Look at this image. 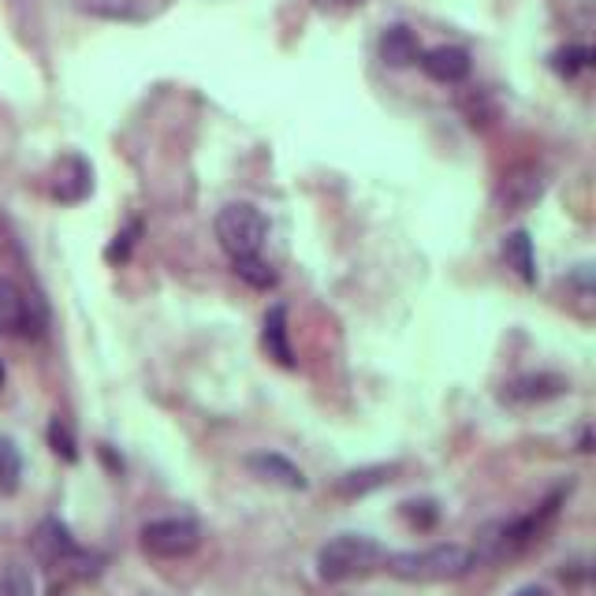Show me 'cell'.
I'll list each match as a JSON object with an SVG mask.
<instances>
[{
  "instance_id": "6da1fadb",
  "label": "cell",
  "mask_w": 596,
  "mask_h": 596,
  "mask_svg": "<svg viewBox=\"0 0 596 596\" xmlns=\"http://www.w3.org/2000/svg\"><path fill=\"white\" fill-rule=\"evenodd\" d=\"M567 492H571V489H556L548 500L537 503V511L522 514V518L489 522V526L481 529V537H477V548H469L477 563H481V559H485V563H500V559L522 556L529 545H537V540L548 533V526L556 522V514L567 500Z\"/></svg>"
},
{
  "instance_id": "7a4b0ae2",
  "label": "cell",
  "mask_w": 596,
  "mask_h": 596,
  "mask_svg": "<svg viewBox=\"0 0 596 596\" xmlns=\"http://www.w3.org/2000/svg\"><path fill=\"white\" fill-rule=\"evenodd\" d=\"M477 567L474 552L466 545H432L418 552H388L384 571L400 582H458Z\"/></svg>"
},
{
  "instance_id": "3957f363",
  "label": "cell",
  "mask_w": 596,
  "mask_h": 596,
  "mask_svg": "<svg viewBox=\"0 0 596 596\" xmlns=\"http://www.w3.org/2000/svg\"><path fill=\"white\" fill-rule=\"evenodd\" d=\"M384 548L373 537H366V533H343V537H332L318 552V574L321 582L332 585L350 582V577H366L377 567H384Z\"/></svg>"
},
{
  "instance_id": "277c9868",
  "label": "cell",
  "mask_w": 596,
  "mask_h": 596,
  "mask_svg": "<svg viewBox=\"0 0 596 596\" xmlns=\"http://www.w3.org/2000/svg\"><path fill=\"white\" fill-rule=\"evenodd\" d=\"M269 235V220L258 205L250 202H231L216 213V239L228 250V258H250L261 254Z\"/></svg>"
},
{
  "instance_id": "5b68a950",
  "label": "cell",
  "mask_w": 596,
  "mask_h": 596,
  "mask_svg": "<svg viewBox=\"0 0 596 596\" xmlns=\"http://www.w3.org/2000/svg\"><path fill=\"white\" fill-rule=\"evenodd\" d=\"M139 545H142V552L153 559H183V556L198 552V545H202V522L187 518V514L146 522L139 533Z\"/></svg>"
},
{
  "instance_id": "8992f818",
  "label": "cell",
  "mask_w": 596,
  "mask_h": 596,
  "mask_svg": "<svg viewBox=\"0 0 596 596\" xmlns=\"http://www.w3.org/2000/svg\"><path fill=\"white\" fill-rule=\"evenodd\" d=\"M548 191V171L533 160H522V165H511L496 183V210L500 213H526L545 198Z\"/></svg>"
},
{
  "instance_id": "52a82bcc",
  "label": "cell",
  "mask_w": 596,
  "mask_h": 596,
  "mask_svg": "<svg viewBox=\"0 0 596 596\" xmlns=\"http://www.w3.org/2000/svg\"><path fill=\"white\" fill-rule=\"evenodd\" d=\"M41 324L45 321L34 310L31 295H23V287L12 284V279H0V336L38 339Z\"/></svg>"
},
{
  "instance_id": "ba28073f",
  "label": "cell",
  "mask_w": 596,
  "mask_h": 596,
  "mask_svg": "<svg viewBox=\"0 0 596 596\" xmlns=\"http://www.w3.org/2000/svg\"><path fill=\"white\" fill-rule=\"evenodd\" d=\"M567 377L559 373H526V377H514V381L503 384L500 403L508 406H533V403H548L556 395L567 392Z\"/></svg>"
},
{
  "instance_id": "9c48e42d",
  "label": "cell",
  "mask_w": 596,
  "mask_h": 596,
  "mask_svg": "<svg viewBox=\"0 0 596 596\" xmlns=\"http://www.w3.org/2000/svg\"><path fill=\"white\" fill-rule=\"evenodd\" d=\"M247 469L265 485H276V489L287 492H302L306 489V474L298 469L291 458L276 455V451H258V455L247 458Z\"/></svg>"
},
{
  "instance_id": "30bf717a",
  "label": "cell",
  "mask_w": 596,
  "mask_h": 596,
  "mask_svg": "<svg viewBox=\"0 0 596 596\" xmlns=\"http://www.w3.org/2000/svg\"><path fill=\"white\" fill-rule=\"evenodd\" d=\"M34 556L41 559L45 567H64L71 556H75V537L60 518H45L31 537Z\"/></svg>"
},
{
  "instance_id": "8fae6325",
  "label": "cell",
  "mask_w": 596,
  "mask_h": 596,
  "mask_svg": "<svg viewBox=\"0 0 596 596\" xmlns=\"http://www.w3.org/2000/svg\"><path fill=\"white\" fill-rule=\"evenodd\" d=\"M421 71L432 79V83H444V86H455L463 83V79L469 75V52L458 49V45H437V49L421 52Z\"/></svg>"
},
{
  "instance_id": "7c38bea8",
  "label": "cell",
  "mask_w": 596,
  "mask_h": 596,
  "mask_svg": "<svg viewBox=\"0 0 596 596\" xmlns=\"http://www.w3.org/2000/svg\"><path fill=\"white\" fill-rule=\"evenodd\" d=\"M94 191V171L79 153H68L64 160L57 165V176H52V198L64 205H75Z\"/></svg>"
},
{
  "instance_id": "4fadbf2b",
  "label": "cell",
  "mask_w": 596,
  "mask_h": 596,
  "mask_svg": "<svg viewBox=\"0 0 596 596\" xmlns=\"http://www.w3.org/2000/svg\"><path fill=\"white\" fill-rule=\"evenodd\" d=\"M395 469H400L395 463H373V466L347 469V474L332 481V496H339V500H362V496L384 489V485L395 477Z\"/></svg>"
},
{
  "instance_id": "5bb4252c",
  "label": "cell",
  "mask_w": 596,
  "mask_h": 596,
  "mask_svg": "<svg viewBox=\"0 0 596 596\" xmlns=\"http://www.w3.org/2000/svg\"><path fill=\"white\" fill-rule=\"evenodd\" d=\"M261 347H265V355L273 358L276 366L295 369V347H291V336H287V310L284 306H273V310L265 313Z\"/></svg>"
},
{
  "instance_id": "9a60e30c",
  "label": "cell",
  "mask_w": 596,
  "mask_h": 596,
  "mask_svg": "<svg viewBox=\"0 0 596 596\" xmlns=\"http://www.w3.org/2000/svg\"><path fill=\"white\" fill-rule=\"evenodd\" d=\"M381 60L388 68H414L421 60L418 34L410 26H388L381 34Z\"/></svg>"
},
{
  "instance_id": "2e32d148",
  "label": "cell",
  "mask_w": 596,
  "mask_h": 596,
  "mask_svg": "<svg viewBox=\"0 0 596 596\" xmlns=\"http://www.w3.org/2000/svg\"><path fill=\"white\" fill-rule=\"evenodd\" d=\"M503 261H508V269H514V276H518L522 284H537V258H533L529 231L518 228L503 239Z\"/></svg>"
},
{
  "instance_id": "e0dca14e",
  "label": "cell",
  "mask_w": 596,
  "mask_h": 596,
  "mask_svg": "<svg viewBox=\"0 0 596 596\" xmlns=\"http://www.w3.org/2000/svg\"><path fill=\"white\" fill-rule=\"evenodd\" d=\"M231 269L239 279H247L250 287H258V291H269V287L276 284V269L269 265L261 254H250V258H231Z\"/></svg>"
},
{
  "instance_id": "ac0fdd59",
  "label": "cell",
  "mask_w": 596,
  "mask_h": 596,
  "mask_svg": "<svg viewBox=\"0 0 596 596\" xmlns=\"http://www.w3.org/2000/svg\"><path fill=\"white\" fill-rule=\"evenodd\" d=\"M23 477V455L12 440H0V492H15Z\"/></svg>"
},
{
  "instance_id": "d6986e66",
  "label": "cell",
  "mask_w": 596,
  "mask_h": 596,
  "mask_svg": "<svg viewBox=\"0 0 596 596\" xmlns=\"http://www.w3.org/2000/svg\"><path fill=\"white\" fill-rule=\"evenodd\" d=\"M400 514H403V522L410 529H432L440 522V508H437V500H406L403 508H400Z\"/></svg>"
},
{
  "instance_id": "ffe728a7",
  "label": "cell",
  "mask_w": 596,
  "mask_h": 596,
  "mask_svg": "<svg viewBox=\"0 0 596 596\" xmlns=\"http://www.w3.org/2000/svg\"><path fill=\"white\" fill-rule=\"evenodd\" d=\"M49 448L57 458H64V463H79V444H75V432L68 429V421L52 418L49 421Z\"/></svg>"
},
{
  "instance_id": "44dd1931",
  "label": "cell",
  "mask_w": 596,
  "mask_h": 596,
  "mask_svg": "<svg viewBox=\"0 0 596 596\" xmlns=\"http://www.w3.org/2000/svg\"><path fill=\"white\" fill-rule=\"evenodd\" d=\"M593 64V52L585 49V45H567V49H559L556 57H552V68L559 71V75H567V79H574L582 68H589Z\"/></svg>"
},
{
  "instance_id": "7402d4cb",
  "label": "cell",
  "mask_w": 596,
  "mask_h": 596,
  "mask_svg": "<svg viewBox=\"0 0 596 596\" xmlns=\"http://www.w3.org/2000/svg\"><path fill=\"white\" fill-rule=\"evenodd\" d=\"M0 596H38L34 593V577L26 567L12 563L4 574H0Z\"/></svg>"
},
{
  "instance_id": "603a6c76",
  "label": "cell",
  "mask_w": 596,
  "mask_h": 596,
  "mask_svg": "<svg viewBox=\"0 0 596 596\" xmlns=\"http://www.w3.org/2000/svg\"><path fill=\"white\" fill-rule=\"evenodd\" d=\"M86 12L105 15V20H142V12L134 8V0H86Z\"/></svg>"
},
{
  "instance_id": "cb8c5ba5",
  "label": "cell",
  "mask_w": 596,
  "mask_h": 596,
  "mask_svg": "<svg viewBox=\"0 0 596 596\" xmlns=\"http://www.w3.org/2000/svg\"><path fill=\"white\" fill-rule=\"evenodd\" d=\"M139 235H142V224L134 220L128 231H120L112 242H108L105 261H112V265H116V261H128V258H131V247H134V242H139Z\"/></svg>"
},
{
  "instance_id": "d4e9b609",
  "label": "cell",
  "mask_w": 596,
  "mask_h": 596,
  "mask_svg": "<svg viewBox=\"0 0 596 596\" xmlns=\"http://www.w3.org/2000/svg\"><path fill=\"white\" fill-rule=\"evenodd\" d=\"M355 4H362V0H313V8H321V12H343Z\"/></svg>"
},
{
  "instance_id": "484cf974",
  "label": "cell",
  "mask_w": 596,
  "mask_h": 596,
  "mask_svg": "<svg viewBox=\"0 0 596 596\" xmlns=\"http://www.w3.org/2000/svg\"><path fill=\"white\" fill-rule=\"evenodd\" d=\"M511 596H552V589H545V585H522V589Z\"/></svg>"
},
{
  "instance_id": "4316f807",
  "label": "cell",
  "mask_w": 596,
  "mask_h": 596,
  "mask_svg": "<svg viewBox=\"0 0 596 596\" xmlns=\"http://www.w3.org/2000/svg\"><path fill=\"white\" fill-rule=\"evenodd\" d=\"M0 381H4V369H0Z\"/></svg>"
}]
</instances>
